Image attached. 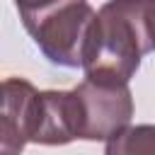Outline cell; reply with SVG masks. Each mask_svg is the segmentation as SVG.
<instances>
[{
	"instance_id": "6da1fadb",
	"label": "cell",
	"mask_w": 155,
	"mask_h": 155,
	"mask_svg": "<svg viewBox=\"0 0 155 155\" xmlns=\"http://www.w3.org/2000/svg\"><path fill=\"white\" fill-rule=\"evenodd\" d=\"M150 51H155V0H109L90 27L85 78L128 82Z\"/></svg>"
},
{
	"instance_id": "7a4b0ae2",
	"label": "cell",
	"mask_w": 155,
	"mask_h": 155,
	"mask_svg": "<svg viewBox=\"0 0 155 155\" xmlns=\"http://www.w3.org/2000/svg\"><path fill=\"white\" fill-rule=\"evenodd\" d=\"M94 17L97 10L87 0H73L46 15L36 24L27 27V31L53 65L82 68V56Z\"/></svg>"
},
{
	"instance_id": "3957f363",
	"label": "cell",
	"mask_w": 155,
	"mask_h": 155,
	"mask_svg": "<svg viewBox=\"0 0 155 155\" xmlns=\"http://www.w3.org/2000/svg\"><path fill=\"white\" fill-rule=\"evenodd\" d=\"M80 140H111L133 116V97L128 82L85 78L78 87Z\"/></svg>"
},
{
	"instance_id": "277c9868",
	"label": "cell",
	"mask_w": 155,
	"mask_h": 155,
	"mask_svg": "<svg viewBox=\"0 0 155 155\" xmlns=\"http://www.w3.org/2000/svg\"><path fill=\"white\" fill-rule=\"evenodd\" d=\"M39 90L24 78H7L2 82V128L0 155H19L31 143L36 121Z\"/></svg>"
},
{
	"instance_id": "5b68a950",
	"label": "cell",
	"mask_w": 155,
	"mask_h": 155,
	"mask_svg": "<svg viewBox=\"0 0 155 155\" xmlns=\"http://www.w3.org/2000/svg\"><path fill=\"white\" fill-rule=\"evenodd\" d=\"M80 138V107L75 90H44L36 99L31 143L65 145Z\"/></svg>"
},
{
	"instance_id": "8992f818",
	"label": "cell",
	"mask_w": 155,
	"mask_h": 155,
	"mask_svg": "<svg viewBox=\"0 0 155 155\" xmlns=\"http://www.w3.org/2000/svg\"><path fill=\"white\" fill-rule=\"evenodd\" d=\"M104 155H155V124L126 126L107 140Z\"/></svg>"
},
{
	"instance_id": "52a82bcc",
	"label": "cell",
	"mask_w": 155,
	"mask_h": 155,
	"mask_svg": "<svg viewBox=\"0 0 155 155\" xmlns=\"http://www.w3.org/2000/svg\"><path fill=\"white\" fill-rule=\"evenodd\" d=\"M65 2H70V0H15V7H17V12H19L22 24L29 27V24L39 22L41 17H46L48 12L58 10V7L65 5Z\"/></svg>"
}]
</instances>
